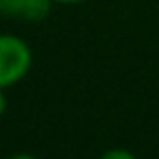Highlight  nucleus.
Returning a JSON list of instances; mask_svg holds the SVG:
<instances>
[{"mask_svg":"<svg viewBox=\"0 0 159 159\" xmlns=\"http://www.w3.org/2000/svg\"><path fill=\"white\" fill-rule=\"evenodd\" d=\"M33 66L31 46L18 35H0V89L20 83Z\"/></svg>","mask_w":159,"mask_h":159,"instance_id":"nucleus-1","label":"nucleus"},{"mask_svg":"<svg viewBox=\"0 0 159 159\" xmlns=\"http://www.w3.org/2000/svg\"><path fill=\"white\" fill-rule=\"evenodd\" d=\"M52 0H0V13L26 22H42L50 13Z\"/></svg>","mask_w":159,"mask_h":159,"instance_id":"nucleus-2","label":"nucleus"},{"mask_svg":"<svg viewBox=\"0 0 159 159\" xmlns=\"http://www.w3.org/2000/svg\"><path fill=\"white\" fill-rule=\"evenodd\" d=\"M5 111H7V96H5L2 89H0V118L5 116Z\"/></svg>","mask_w":159,"mask_h":159,"instance_id":"nucleus-4","label":"nucleus"},{"mask_svg":"<svg viewBox=\"0 0 159 159\" xmlns=\"http://www.w3.org/2000/svg\"><path fill=\"white\" fill-rule=\"evenodd\" d=\"M9 159H35V157L29 155V152H18V155H11Z\"/></svg>","mask_w":159,"mask_h":159,"instance_id":"nucleus-5","label":"nucleus"},{"mask_svg":"<svg viewBox=\"0 0 159 159\" xmlns=\"http://www.w3.org/2000/svg\"><path fill=\"white\" fill-rule=\"evenodd\" d=\"M52 2H66V5H76V2H83V0H52Z\"/></svg>","mask_w":159,"mask_h":159,"instance_id":"nucleus-6","label":"nucleus"},{"mask_svg":"<svg viewBox=\"0 0 159 159\" xmlns=\"http://www.w3.org/2000/svg\"><path fill=\"white\" fill-rule=\"evenodd\" d=\"M100 159H137L131 150H124V148H109L107 152H102Z\"/></svg>","mask_w":159,"mask_h":159,"instance_id":"nucleus-3","label":"nucleus"}]
</instances>
